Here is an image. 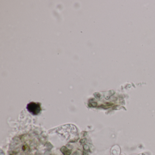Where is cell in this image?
Here are the masks:
<instances>
[{
    "label": "cell",
    "instance_id": "6da1fadb",
    "mask_svg": "<svg viewBox=\"0 0 155 155\" xmlns=\"http://www.w3.org/2000/svg\"><path fill=\"white\" fill-rule=\"evenodd\" d=\"M29 111L33 114H37L40 111V107L39 104H36L34 102H31L28 104V107Z\"/></svg>",
    "mask_w": 155,
    "mask_h": 155
}]
</instances>
